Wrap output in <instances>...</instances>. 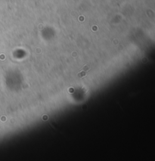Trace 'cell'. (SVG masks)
<instances>
[{
  "label": "cell",
  "instance_id": "6da1fadb",
  "mask_svg": "<svg viewBox=\"0 0 155 161\" xmlns=\"http://www.w3.org/2000/svg\"><path fill=\"white\" fill-rule=\"evenodd\" d=\"M85 75H86V72H79V76H80V77H84Z\"/></svg>",
  "mask_w": 155,
  "mask_h": 161
}]
</instances>
